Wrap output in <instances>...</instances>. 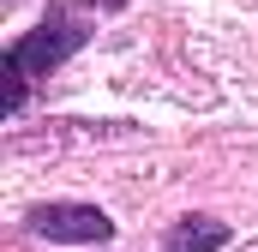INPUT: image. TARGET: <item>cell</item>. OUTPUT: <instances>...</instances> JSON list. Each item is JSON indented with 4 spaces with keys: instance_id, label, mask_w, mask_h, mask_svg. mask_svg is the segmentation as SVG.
<instances>
[{
    "instance_id": "obj_1",
    "label": "cell",
    "mask_w": 258,
    "mask_h": 252,
    "mask_svg": "<svg viewBox=\"0 0 258 252\" xmlns=\"http://www.w3.org/2000/svg\"><path fill=\"white\" fill-rule=\"evenodd\" d=\"M84 42V30L78 24H42V30H30L24 42H12L6 48V108H18L24 102V78H36V72H48V66H60L72 48Z\"/></svg>"
},
{
    "instance_id": "obj_3",
    "label": "cell",
    "mask_w": 258,
    "mask_h": 252,
    "mask_svg": "<svg viewBox=\"0 0 258 252\" xmlns=\"http://www.w3.org/2000/svg\"><path fill=\"white\" fill-rule=\"evenodd\" d=\"M228 246V228L216 222V216H186L174 234H168V252H216Z\"/></svg>"
},
{
    "instance_id": "obj_2",
    "label": "cell",
    "mask_w": 258,
    "mask_h": 252,
    "mask_svg": "<svg viewBox=\"0 0 258 252\" xmlns=\"http://www.w3.org/2000/svg\"><path fill=\"white\" fill-rule=\"evenodd\" d=\"M30 228L48 234V240H108V234H114V222H108L96 204H42V210L30 216Z\"/></svg>"
}]
</instances>
